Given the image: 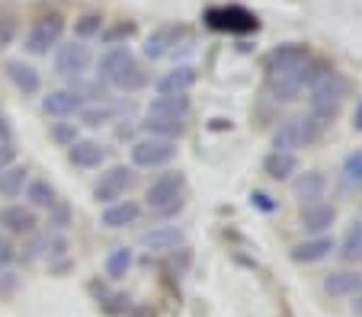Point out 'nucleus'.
<instances>
[{"label":"nucleus","mask_w":362,"mask_h":317,"mask_svg":"<svg viewBox=\"0 0 362 317\" xmlns=\"http://www.w3.org/2000/svg\"><path fill=\"white\" fill-rule=\"evenodd\" d=\"M100 77L103 80H110L112 87L125 90V93L144 87V80H148L144 71H141V64L135 61V55H132L125 45H116V49H110L100 58Z\"/></svg>","instance_id":"obj_1"},{"label":"nucleus","mask_w":362,"mask_h":317,"mask_svg":"<svg viewBox=\"0 0 362 317\" xmlns=\"http://www.w3.org/2000/svg\"><path fill=\"white\" fill-rule=\"evenodd\" d=\"M183 186L186 179L180 170H170V173H160L154 183L148 186V208H154L158 215H173L180 212V205H183Z\"/></svg>","instance_id":"obj_2"},{"label":"nucleus","mask_w":362,"mask_h":317,"mask_svg":"<svg viewBox=\"0 0 362 317\" xmlns=\"http://www.w3.org/2000/svg\"><path fill=\"white\" fill-rule=\"evenodd\" d=\"M205 23L212 29H218V32H234V35H247V32H257V29H260L257 16H253L250 10L238 7V4L205 10Z\"/></svg>","instance_id":"obj_3"},{"label":"nucleus","mask_w":362,"mask_h":317,"mask_svg":"<svg viewBox=\"0 0 362 317\" xmlns=\"http://www.w3.org/2000/svg\"><path fill=\"white\" fill-rule=\"evenodd\" d=\"M62 32H64V16L62 13H45L33 23L26 35V49L33 55H48V49H55L62 42Z\"/></svg>","instance_id":"obj_4"},{"label":"nucleus","mask_w":362,"mask_h":317,"mask_svg":"<svg viewBox=\"0 0 362 317\" xmlns=\"http://www.w3.org/2000/svg\"><path fill=\"white\" fill-rule=\"evenodd\" d=\"M129 154H132V164L135 167L151 170V167L170 164V160L177 157V145L167 141V138H141V141H135V145L129 148Z\"/></svg>","instance_id":"obj_5"},{"label":"nucleus","mask_w":362,"mask_h":317,"mask_svg":"<svg viewBox=\"0 0 362 317\" xmlns=\"http://www.w3.org/2000/svg\"><path fill=\"white\" fill-rule=\"evenodd\" d=\"M132 183H135V173L129 167H110L93 186V199L103 202V205H112L125 196V189H132Z\"/></svg>","instance_id":"obj_6"},{"label":"nucleus","mask_w":362,"mask_h":317,"mask_svg":"<svg viewBox=\"0 0 362 317\" xmlns=\"http://www.w3.org/2000/svg\"><path fill=\"white\" fill-rule=\"evenodd\" d=\"M305 61H308L305 45H298V42H286V45H279V49L269 52L263 64H267V71L273 77H292Z\"/></svg>","instance_id":"obj_7"},{"label":"nucleus","mask_w":362,"mask_h":317,"mask_svg":"<svg viewBox=\"0 0 362 317\" xmlns=\"http://www.w3.org/2000/svg\"><path fill=\"white\" fill-rule=\"evenodd\" d=\"M93 55L83 42H68V45H58V55H55V71L64 77H81L83 71L90 68Z\"/></svg>","instance_id":"obj_8"},{"label":"nucleus","mask_w":362,"mask_h":317,"mask_svg":"<svg viewBox=\"0 0 362 317\" xmlns=\"http://www.w3.org/2000/svg\"><path fill=\"white\" fill-rule=\"evenodd\" d=\"M349 93V83L337 71H330L321 83L311 87V106H340V100Z\"/></svg>","instance_id":"obj_9"},{"label":"nucleus","mask_w":362,"mask_h":317,"mask_svg":"<svg viewBox=\"0 0 362 317\" xmlns=\"http://www.w3.org/2000/svg\"><path fill=\"white\" fill-rule=\"evenodd\" d=\"M183 231L177 225H158V228H151L141 234V247L148 250H158V253H170V250H180L183 247Z\"/></svg>","instance_id":"obj_10"},{"label":"nucleus","mask_w":362,"mask_h":317,"mask_svg":"<svg viewBox=\"0 0 362 317\" xmlns=\"http://www.w3.org/2000/svg\"><path fill=\"white\" fill-rule=\"evenodd\" d=\"M42 109L48 116H58V119H68V116H77L83 109V100L77 97L74 90H52L45 100H42Z\"/></svg>","instance_id":"obj_11"},{"label":"nucleus","mask_w":362,"mask_h":317,"mask_svg":"<svg viewBox=\"0 0 362 317\" xmlns=\"http://www.w3.org/2000/svg\"><path fill=\"white\" fill-rule=\"evenodd\" d=\"M183 35V29L180 26H158L154 32L144 39V55L154 61V58H164L170 55L173 49H177V39Z\"/></svg>","instance_id":"obj_12"},{"label":"nucleus","mask_w":362,"mask_h":317,"mask_svg":"<svg viewBox=\"0 0 362 317\" xmlns=\"http://www.w3.org/2000/svg\"><path fill=\"white\" fill-rule=\"evenodd\" d=\"M192 83H196V71L189 64H180L158 80V97H183Z\"/></svg>","instance_id":"obj_13"},{"label":"nucleus","mask_w":362,"mask_h":317,"mask_svg":"<svg viewBox=\"0 0 362 317\" xmlns=\"http://www.w3.org/2000/svg\"><path fill=\"white\" fill-rule=\"evenodd\" d=\"M301 145H308L305 141V122H301V119H286L273 135V151L292 154L295 148H301Z\"/></svg>","instance_id":"obj_14"},{"label":"nucleus","mask_w":362,"mask_h":317,"mask_svg":"<svg viewBox=\"0 0 362 317\" xmlns=\"http://www.w3.org/2000/svg\"><path fill=\"white\" fill-rule=\"evenodd\" d=\"M68 160L74 167H83V170H90V167H100L103 160H106V148H103L100 141L77 138L74 145L68 148Z\"/></svg>","instance_id":"obj_15"},{"label":"nucleus","mask_w":362,"mask_h":317,"mask_svg":"<svg viewBox=\"0 0 362 317\" xmlns=\"http://www.w3.org/2000/svg\"><path fill=\"white\" fill-rule=\"evenodd\" d=\"M334 221H337V208L334 205L315 202V205H305V208H301V225H305V231H311V234H321V231H327Z\"/></svg>","instance_id":"obj_16"},{"label":"nucleus","mask_w":362,"mask_h":317,"mask_svg":"<svg viewBox=\"0 0 362 317\" xmlns=\"http://www.w3.org/2000/svg\"><path fill=\"white\" fill-rule=\"evenodd\" d=\"M295 196H298L305 205H315L317 199H324V189H327V179H324V173L311 170V173H301L298 179H295Z\"/></svg>","instance_id":"obj_17"},{"label":"nucleus","mask_w":362,"mask_h":317,"mask_svg":"<svg viewBox=\"0 0 362 317\" xmlns=\"http://www.w3.org/2000/svg\"><path fill=\"white\" fill-rule=\"evenodd\" d=\"M7 74H10V80L16 83V90H23V97H33V93H39L42 77H39V71H35L33 64H26V61H10V64H7Z\"/></svg>","instance_id":"obj_18"},{"label":"nucleus","mask_w":362,"mask_h":317,"mask_svg":"<svg viewBox=\"0 0 362 317\" xmlns=\"http://www.w3.org/2000/svg\"><path fill=\"white\" fill-rule=\"evenodd\" d=\"M138 215H141V205H138V202L119 199L103 212V225H106V228H125V225H132V221L138 218Z\"/></svg>","instance_id":"obj_19"},{"label":"nucleus","mask_w":362,"mask_h":317,"mask_svg":"<svg viewBox=\"0 0 362 317\" xmlns=\"http://www.w3.org/2000/svg\"><path fill=\"white\" fill-rule=\"evenodd\" d=\"M324 292L334 298L356 295V292H362V276L359 273H330V276H324Z\"/></svg>","instance_id":"obj_20"},{"label":"nucleus","mask_w":362,"mask_h":317,"mask_svg":"<svg viewBox=\"0 0 362 317\" xmlns=\"http://www.w3.org/2000/svg\"><path fill=\"white\" fill-rule=\"evenodd\" d=\"M186 112H189V100L183 97H158L148 103V116H160V119H180L183 122Z\"/></svg>","instance_id":"obj_21"},{"label":"nucleus","mask_w":362,"mask_h":317,"mask_svg":"<svg viewBox=\"0 0 362 317\" xmlns=\"http://www.w3.org/2000/svg\"><path fill=\"white\" fill-rule=\"evenodd\" d=\"M0 225L10 228L13 234H26V231L35 228V215H33V208H26V205H7L0 212Z\"/></svg>","instance_id":"obj_22"},{"label":"nucleus","mask_w":362,"mask_h":317,"mask_svg":"<svg viewBox=\"0 0 362 317\" xmlns=\"http://www.w3.org/2000/svg\"><path fill=\"white\" fill-rule=\"evenodd\" d=\"M330 250H334L330 237H315V241H305V244H298V247H292V260L295 263H317V260H324V256H330Z\"/></svg>","instance_id":"obj_23"},{"label":"nucleus","mask_w":362,"mask_h":317,"mask_svg":"<svg viewBox=\"0 0 362 317\" xmlns=\"http://www.w3.org/2000/svg\"><path fill=\"white\" fill-rule=\"evenodd\" d=\"M141 128L148 131V138H167V141H173L177 135H183V122H180V119L148 116V119L141 122Z\"/></svg>","instance_id":"obj_24"},{"label":"nucleus","mask_w":362,"mask_h":317,"mask_svg":"<svg viewBox=\"0 0 362 317\" xmlns=\"http://www.w3.org/2000/svg\"><path fill=\"white\" fill-rule=\"evenodd\" d=\"M29 183V170L26 167H20V164H13V167H7V170L0 173V196L4 199H16V196L23 193V186Z\"/></svg>","instance_id":"obj_25"},{"label":"nucleus","mask_w":362,"mask_h":317,"mask_svg":"<svg viewBox=\"0 0 362 317\" xmlns=\"http://www.w3.org/2000/svg\"><path fill=\"white\" fill-rule=\"evenodd\" d=\"M263 170H267L269 179H288L295 170H298V160H295V154H279V151H273L267 160H263Z\"/></svg>","instance_id":"obj_26"},{"label":"nucleus","mask_w":362,"mask_h":317,"mask_svg":"<svg viewBox=\"0 0 362 317\" xmlns=\"http://www.w3.org/2000/svg\"><path fill=\"white\" fill-rule=\"evenodd\" d=\"M330 71H334V68H330L327 61H311V58H308V61L292 74V80L298 83L301 90H305V87H315V83H321L324 77L330 74Z\"/></svg>","instance_id":"obj_27"},{"label":"nucleus","mask_w":362,"mask_h":317,"mask_svg":"<svg viewBox=\"0 0 362 317\" xmlns=\"http://www.w3.org/2000/svg\"><path fill=\"white\" fill-rule=\"evenodd\" d=\"M26 199L35 208H55V189L48 179H33V183H26Z\"/></svg>","instance_id":"obj_28"},{"label":"nucleus","mask_w":362,"mask_h":317,"mask_svg":"<svg viewBox=\"0 0 362 317\" xmlns=\"http://www.w3.org/2000/svg\"><path fill=\"white\" fill-rule=\"evenodd\" d=\"M132 260H135V256H132L129 247H116L110 256H106V276H110V279H122L125 273L132 269Z\"/></svg>","instance_id":"obj_29"},{"label":"nucleus","mask_w":362,"mask_h":317,"mask_svg":"<svg viewBox=\"0 0 362 317\" xmlns=\"http://www.w3.org/2000/svg\"><path fill=\"white\" fill-rule=\"evenodd\" d=\"M340 256H343V260H349V263L362 260V221H356L353 228L346 231V237H343V250H340Z\"/></svg>","instance_id":"obj_30"},{"label":"nucleus","mask_w":362,"mask_h":317,"mask_svg":"<svg viewBox=\"0 0 362 317\" xmlns=\"http://www.w3.org/2000/svg\"><path fill=\"white\" fill-rule=\"evenodd\" d=\"M103 29V13H83L81 20H74V32L81 39H90V35H100Z\"/></svg>","instance_id":"obj_31"},{"label":"nucleus","mask_w":362,"mask_h":317,"mask_svg":"<svg viewBox=\"0 0 362 317\" xmlns=\"http://www.w3.org/2000/svg\"><path fill=\"white\" fill-rule=\"evenodd\" d=\"M81 119L83 125H106L112 119V106H83Z\"/></svg>","instance_id":"obj_32"},{"label":"nucleus","mask_w":362,"mask_h":317,"mask_svg":"<svg viewBox=\"0 0 362 317\" xmlns=\"http://www.w3.org/2000/svg\"><path fill=\"white\" fill-rule=\"evenodd\" d=\"M298 93H301V87L292 80V77H276V83H273V97H276V100L288 103V100H295Z\"/></svg>","instance_id":"obj_33"},{"label":"nucleus","mask_w":362,"mask_h":317,"mask_svg":"<svg viewBox=\"0 0 362 317\" xmlns=\"http://www.w3.org/2000/svg\"><path fill=\"white\" fill-rule=\"evenodd\" d=\"M16 16H0V49H7V45H13L16 39Z\"/></svg>","instance_id":"obj_34"},{"label":"nucleus","mask_w":362,"mask_h":317,"mask_svg":"<svg viewBox=\"0 0 362 317\" xmlns=\"http://www.w3.org/2000/svg\"><path fill=\"white\" fill-rule=\"evenodd\" d=\"M343 173H346L349 183H362V151L349 154L346 164H343Z\"/></svg>","instance_id":"obj_35"},{"label":"nucleus","mask_w":362,"mask_h":317,"mask_svg":"<svg viewBox=\"0 0 362 317\" xmlns=\"http://www.w3.org/2000/svg\"><path fill=\"white\" fill-rule=\"evenodd\" d=\"M52 138H55L58 145L71 148L77 141V128H74V125H55V128H52Z\"/></svg>","instance_id":"obj_36"},{"label":"nucleus","mask_w":362,"mask_h":317,"mask_svg":"<svg viewBox=\"0 0 362 317\" xmlns=\"http://www.w3.org/2000/svg\"><path fill=\"white\" fill-rule=\"evenodd\" d=\"M129 301H132L129 295H110L103 301V311H106V314H125V311H129Z\"/></svg>","instance_id":"obj_37"},{"label":"nucleus","mask_w":362,"mask_h":317,"mask_svg":"<svg viewBox=\"0 0 362 317\" xmlns=\"http://www.w3.org/2000/svg\"><path fill=\"white\" fill-rule=\"evenodd\" d=\"M13 157H16V148L10 145V141L7 145H0V173L7 170V167H13Z\"/></svg>","instance_id":"obj_38"},{"label":"nucleus","mask_w":362,"mask_h":317,"mask_svg":"<svg viewBox=\"0 0 362 317\" xmlns=\"http://www.w3.org/2000/svg\"><path fill=\"white\" fill-rule=\"evenodd\" d=\"M13 256H16V253H13V244L4 241V234H0V266H7Z\"/></svg>","instance_id":"obj_39"},{"label":"nucleus","mask_w":362,"mask_h":317,"mask_svg":"<svg viewBox=\"0 0 362 317\" xmlns=\"http://www.w3.org/2000/svg\"><path fill=\"white\" fill-rule=\"evenodd\" d=\"M250 199H253V205L263 208V212H273V208H276V202H269V196H267V193H253Z\"/></svg>","instance_id":"obj_40"},{"label":"nucleus","mask_w":362,"mask_h":317,"mask_svg":"<svg viewBox=\"0 0 362 317\" xmlns=\"http://www.w3.org/2000/svg\"><path fill=\"white\" fill-rule=\"evenodd\" d=\"M10 135H13V128H10L7 116L0 112V145H7V141H10Z\"/></svg>","instance_id":"obj_41"},{"label":"nucleus","mask_w":362,"mask_h":317,"mask_svg":"<svg viewBox=\"0 0 362 317\" xmlns=\"http://www.w3.org/2000/svg\"><path fill=\"white\" fill-rule=\"evenodd\" d=\"M122 317H158V314H154L151 308H144V304H138V308H129V311H125Z\"/></svg>","instance_id":"obj_42"},{"label":"nucleus","mask_w":362,"mask_h":317,"mask_svg":"<svg viewBox=\"0 0 362 317\" xmlns=\"http://www.w3.org/2000/svg\"><path fill=\"white\" fill-rule=\"evenodd\" d=\"M132 32V26H116V29H112V32H106V42H110V45H112V42H116V39H122V35H129Z\"/></svg>","instance_id":"obj_43"},{"label":"nucleus","mask_w":362,"mask_h":317,"mask_svg":"<svg viewBox=\"0 0 362 317\" xmlns=\"http://www.w3.org/2000/svg\"><path fill=\"white\" fill-rule=\"evenodd\" d=\"M13 282L16 279L10 276V273H0V292H7V289H13Z\"/></svg>","instance_id":"obj_44"},{"label":"nucleus","mask_w":362,"mask_h":317,"mask_svg":"<svg viewBox=\"0 0 362 317\" xmlns=\"http://www.w3.org/2000/svg\"><path fill=\"white\" fill-rule=\"evenodd\" d=\"M353 128H356V131H362V103L356 106V112H353Z\"/></svg>","instance_id":"obj_45"}]
</instances>
